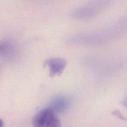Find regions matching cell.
I'll return each mask as SVG.
<instances>
[{
  "label": "cell",
  "instance_id": "obj_3",
  "mask_svg": "<svg viewBox=\"0 0 127 127\" xmlns=\"http://www.w3.org/2000/svg\"><path fill=\"white\" fill-rule=\"evenodd\" d=\"M33 127H61L62 124L57 114L46 108L40 110L33 118Z\"/></svg>",
  "mask_w": 127,
  "mask_h": 127
},
{
  "label": "cell",
  "instance_id": "obj_2",
  "mask_svg": "<svg viewBox=\"0 0 127 127\" xmlns=\"http://www.w3.org/2000/svg\"><path fill=\"white\" fill-rule=\"evenodd\" d=\"M116 0H91L75 9L71 13L72 19L79 21L90 20L98 16Z\"/></svg>",
  "mask_w": 127,
  "mask_h": 127
},
{
  "label": "cell",
  "instance_id": "obj_8",
  "mask_svg": "<svg viewBox=\"0 0 127 127\" xmlns=\"http://www.w3.org/2000/svg\"><path fill=\"white\" fill-rule=\"evenodd\" d=\"M3 124H4V123H3V120L2 119H0V127H3Z\"/></svg>",
  "mask_w": 127,
  "mask_h": 127
},
{
  "label": "cell",
  "instance_id": "obj_7",
  "mask_svg": "<svg viewBox=\"0 0 127 127\" xmlns=\"http://www.w3.org/2000/svg\"><path fill=\"white\" fill-rule=\"evenodd\" d=\"M112 114L116 116L117 117H118V118H119L120 119H121L122 120H126V118L124 117V116L122 114V113L119 112V111H117V110H115L114 111H113V112L112 113Z\"/></svg>",
  "mask_w": 127,
  "mask_h": 127
},
{
  "label": "cell",
  "instance_id": "obj_6",
  "mask_svg": "<svg viewBox=\"0 0 127 127\" xmlns=\"http://www.w3.org/2000/svg\"><path fill=\"white\" fill-rule=\"evenodd\" d=\"M19 47L13 40L7 39L0 42V58L14 60L19 54Z\"/></svg>",
  "mask_w": 127,
  "mask_h": 127
},
{
  "label": "cell",
  "instance_id": "obj_5",
  "mask_svg": "<svg viewBox=\"0 0 127 127\" xmlns=\"http://www.w3.org/2000/svg\"><path fill=\"white\" fill-rule=\"evenodd\" d=\"M66 64V60L61 57L50 58L44 62V65L48 67L49 76L51 77L62 74Z\"/></svg>",
  "mask_w": 127,
  "mask_h": 127
},
{
  "label": "cell",
  "instance_id": "obj_1",
  "mask_svg": "<svg viewBox=\"0 0 127 127\" xmlns=\"http://www.w3.org/2000/svg\"><path fill=\"white\" fill-rule=\"evenodd\" d=\"M127 19L122 17L103 27L94 30L79 32L66 38L65 42L69 45L98 47L108 44L126 34Z\"/></svg>",
  "mask_w": 127,
  "mask_h": 127
},
{
  "label": "cell",
  "instance_id": "obj_4",
  "mask_svg": "<svg viewBox=\"0 0 127 127\" xmlns=\"http://www.w3.org/2000/svg\"><path fill=\"white\" fill-rule=\"evenodd\" d=\"M73 100L68 95H59L54 97L50 101L47 108L53 110L56 114L68 111L72 106Z\"/></svg>",
  "mask_w": 127,
  "mask_h": 127
}]
</instances>
